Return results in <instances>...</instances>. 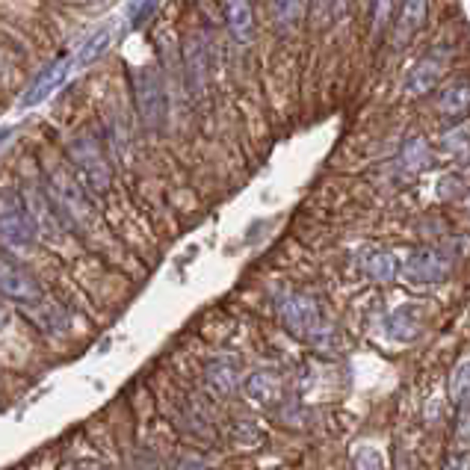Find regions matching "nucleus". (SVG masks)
<instances>
[{"label":"nucleus","mask_w":470,"mask_h":470,"mask_svg":"<svg viewBox=\"0 0 470 470\" xmlns=\"http://www.w3.org/2000/svg\"><path fill=\"white\" fill-rule=\"evenodd\" d=\"M175 470H213V467L201 465V461H195V458H184V461H177Z\"/></svg>","instance_id":"obj_28"},{"label":"nucleus","mask_w":470,"mask_h":470,"mask_svg":"<svg viewBox=\"0 0 470 470\" xmlns=\"http://www.w3.org/2000/svg\"><path fill=\"white\" fill-rule=\"evenodd\" d=\"M160 4H163V0H139V6L133 9V15H130V27H133V30L145 27L151 18H154V12H157Z\"/></svg>","instance_id":"obj_25"},{"label":"nucleus","mask_w":470,"mask_h":470,"mask_svg":"<svg viewBox=\"0 0 470 470\" xmlns=\"http://www.w3.org/2000/svg\"><path fill=\"white\" fill-rule=\"evenodd\" d=\"M181 62H184V80H186V92L192 101H201L204 92L210 86V42L201 30L186 33L184 48H181Z\"/></svg>","instance_id":"obj_7"},{"label":"nucleus","mask_w":470,"mask_h":470,"mask_svg":"<svg viewBox=\"0 0 470 470\" xmlns=\"http://www.w3.org/2000/svg\"><path fill=\"white\" fill-rule=\"evenodd\" d=\"M6 323H9V310L4 308V302H0V332L6 328Z\"/></svg>","instance_id":"obj_29"},{"label":"nucleus","mask_w":470,"mask_h":470,"mask_svg":"<svg viewBox=\"0 0 470 470\" xmlns=\"http://www.w3.org/2000/svg\"><path fill=\"white\" fill-rule=\"evenodd\" d=\"M74 71V59H71V53H57L48 66H44L30 86H27V92L21 98V106L24 110H30V106H39L42 101H48V98L57 92V89L66 83V77Z\"/></svg>","instance_id":"obj_10"},{"label":"nucleus","mask_w":470,"mask_h":470,"mask_svg":"<svg viewBox=\"0 0 470 470\" xmlns=\"http://www.w3.org/2000/svg\"><path fill=\"white\" fill-rule=\"evenodd\" d=\"M35 228L18 190H0V246L12 255L30 252L35 243Z\"/></svg>","instance_id":"obj_6"},{"label":"nucleus","mask_w":470,"mask_h":470,"mask_svg":"<svg viewBox=\"0 0 470 470\" xmlns=\"http://www.w3.org/2000/svg\"><path fill=\"white\" fill-rule=\"evenodd\" d=\"M0 296L15 302V305H21V308H30L35 302L44 299V293H42L39 278H35L21 261H15V257H9V255H0Z\"/></svg>","instance_id":"obj_9"},{"label":"nucleus","mask_w":470,"mask_h":470,"mask_svg":"<svg viewBox=\"0 0 470 470\" xmlns=\"http://www.w3.org/2000/svg\"><path fill=\"white\" fill-rule=\"evenodd\" d=\"M305 15V0H272V18L281 30H293Z\"/></svg>","instance_id":"obj_22"},{"label":"nucleus","mask_w":470,"mask_h":470,"mask_svg":"<svg viewBox=\"0 0 470 470\" xmlns=\"http://www.w3.org/2000/svg\"><path fill=\"white\" fill-rule=\"evenodd\" d=\"M33 317H35V325H42L44 332L51 334H62L68 328V317L66 310H62L59 305H53V302H35V305H30Z\"/></svg>","instance_id":"obj_20"},{"label":"nucleus","mask_w":470,"mask_h":470,"mask_svg":"<svg viewBox=\"0 0 470 470\" xmlns=\"http://www.w3.org/2000/svg\"><path fill=\"white\" fill-rule=\"evenodd\" d=\"M399 9V0H372V12H370V33L372 39H379L381 33L388 30L390 21H394Z\"/></svg>","instance_id":"obj_23"},{"label":"nucleus","mask_w":470,"mask_h":470,"mask_svg":"<svg viewBox=\"0 0 470 470\" xmlns=\"http://www.w3.org/2000/svg\"><path fill=\"white\" fill-rule=\"evenodd\" d=\"M458 438H470V403L458 405V429H456Z\"/></svg>","instance_id":"obj_27"},{"label":"nucleus","mask_w":470,"mask_h":470,"mask_svg":"<svg viewBox=\"0 0 470 470\" xmlns=\"http://www.w3.org/2000/svg\"><path fill=\"white\" fill-rule=\"evenodd\" d=\"M18 195H21L24 208L33 219L35 237L44 239V243H57V246L66 243V239L71 237V228H68L66 216L59 213V208L53 204L48 190H44V184L27 181L21 190H18Z\"/></svg>","instance_id":"obj_5"},{"label":"nucleus","mask_w":470,"mask_h":470,"mask_svg":"<svg viewBox=\"0 0 470 470\" xmlns=\"http://www.w3.org/2000/svg\"><path fill=\"white\" fill-rule=\"evenodd\" d=\"M130 95L137 106V119L148 133H163L168 124V92L157 66H137L130 71Z\"/></svg>","instance_id":"obj_3"},{"label":"nucleus","mask_w":470,"mask_h":470,"mask_svg":"<svg viewBox=\"0 0 470 470\" xmlns=\"http://www.w3.org/2000/svg\"><path fill=\"white\" fill-rule=\"evenodd\" d=\"M278 317H281L284 328H287L293 337H299V341L319 346V349L332 343L334 328L325 319L323 308H319V302L314 296H305V293H287V296H281Z\"/></svg>","instance_id":"obj_4"},{"label":"nucleus","mask_w":470,"mask_h":470,"mask_svg":"<svg viewBox=\"0 0 470 470\" xmlns=\"http://www.w3.org/2000/svg\"><path fill=\"white\" fill-rule=\"evenodd\" d=\"M388 332L394 334L396 341H411V337H417V332H420V310L414 305L399 308L396 314L390 317Z\"/></svg>","instance_id":"obj_21"},{"label":"nucleus","mask_w":470,"mask_h":470,"mask_svg":"<svg viewBox=\"0 0 470 470\" xmlns=\"http://www.w3.org/2000/svg\"><path fill=\"white\" fill-rule=\"evenodd\" d=\"M450 399L456 405H465L470 403V364H461V367H456V372L450 376Z\"/></svg>","instance_id":"obj_24"},{"label":"nucleus","mask_w":470,"mask_h":470,"mask_svg":"<svg viewBox=\"0 0 470 470\" xmlns=\"http://www.w3.org/2000/svg\"><path fill=\"white\" fill-rule=\"evenodd\" d=\"M435 110L443 121H461L470 115V74H458L452 77L447 86L438 92V101H435Z\"/></svg>","instance_id":"obj_12"},{"label":"nucleus","mask_w":470,"mask_h":470,"mask_svg":"<svg viewBox=\"0 0 470 470\" xmlns=\"http://www.w3.org/2000/svg\"><path fill=\"white\" fill-rule=\"evenodd\" d=\"M239 388H243V394L257 405H275L281 399V379L275 376L272 370L248 372V376H243V381H239Z\"/></svg>","instance_id":"obj_16"},{"label":"nucleus","mask_w":470,"mask_h":470,"mask_svg":"<svg viewBox=\"0 0 470 470\" xmlns=\"http://www.w3.org/2000/svg\"><path fill=\"white\" fill-rule=\"evenodd\" d=\"M113 35H115V27L113 24H106L98 33L89 35L83 48H80L77 53H71V59H74V68L77 66H89V62H95L98 57H101V53L106 51V44L113 42Z\"/></svg>","instance_id":"obj_19"},{"label":"nucleus","mask_w":470,"mask_h":470,"mask_svg":"<svg viewBox=\"0 0 470 470\" xmlns=\"http://www.w3.org/2000/svg\"><path fill=\"white\" fill-rule=\"evenodd\" d=\"M432 166V148L423 137H411L399 151V168L405 175H420Z\"/></svg>","instance_id":"obj_18"},{"label":"nucleus","mask_w":470,"mask_h":470,"mask_svg":"<svg viewBox=\"0 0 470 470\" xmlns=\"http://www.w3.org/2000/svg\"><path fill=\"white\" fill-rule=\"evenodd\" d=\"M361 272L367 275V278L372 281H394L396 272H399V261L390 252H385V248H370V252L361 255Z\"/></svg>","instance_id":"obj_17"},{"label":"nucleus","mask_w":470,"mask_h":470,"mask_svg":"<svg viewBox=\"0 0 470 470\" xmlns=\"http://www.w3.org/2000/svg\"><path fill=\"white\" fill-rule=\"evenodd\" d=\"M349 4H352V0H334V6H337V9H346Z\"/></svg>","instance_id":"obj_30"},{"label":"nucleus","mask_w":470,"mask_h":470,"mask_svg":"<svg viewBox=\"0 0 470 470\" xmlns=\"http://www.w3.org/2000/svg\"><path fill=\"white\" fill-rule=\"evenodd\" d=\"M450 59H452V51L450 48H443V44H441V48H432L411 68V74L405 77V92L408 95H426V92H432V89L441 83V77L447 74Z\"/></svg>","instance_id":"obj_11"},{"label":"nucleus","mask_w":470,"mask_h":470,"mask_svg":"<svg viewBox=\"0 0 470 470\" xmlns=\"http://www.w3.org/2000/svg\"><path fill=\"white\" fill-rule=\"evenodd\" d=\"M456 270V255L447 248H417L403 261L396 275H403L408 284H441Z\"/></svg>","instance_id":"obj_8"},{"label":"nucleus","mask_w":470,"mask_h":470,"mask_svg":"<svg viewBox=\"0 0 470 470\" xmlns=\"http://www.w3.org/2000/svg\"><path fill=\"white\" fill-rule=\"evenodd\" d=\"M394 18L396 24L390 39H394V48H405L423 30L426 21H429V0H403V9Z\"/></svg>","instance_id":"obj_13"},{"label":"nucleus","mask_w":470,"mask_h":470,"mask_svg":"<svg viewBox=\"0 0 470 470\" xmlns=\"http://www.w3.org/2000/svg\"><path fill=\"white\" fill-rule=\"evenodd\" d=\"M204 381H208L219 396H231L239 388V381H243V376H239V364L234 358H228V355L210 358L204 364Z\"/></svg>","instance_id":"obj_15"},{"label":"nucleus","mask_w":470,"mask_h":470,"mask_svg":"<svg viewBox=\"0 0 470 470\" xmlns=\"http://www.w3.org/2000/svg\"><path fill=\"white\" fill-rule=\"evenodd\" d=\"M0 66H4V62H0Z\"/></svg>","instance_id":"obj_31"},{"label":"nucleus","mask_w":470,"mask_h":470,"mask_svg":"<svg viewBox=\"0 0 470 470\" xmlns=\"http://www.w3.org/2000/svg\"><path fill=\"white\" fill-rule=\"evenodd\" d=\"M44 190L53 199V204L59 208V213L66 216L71 231H89L95 228L98 210L92 201V192L77 181L74 172L62 168L59 163L44 166Z\"/></svg>","instance_id":"obj_2"},{"label":"nucleus","mask_w":470,"mask_h":470,"mask_svg":"<svg viewBox=\"0 0 470 470\" xmlns=\"http://www.w3.org/2000/svg\"><path fill=\"white\" fill-rule=\"evenodd\" d=\"M441 470H470V450H456L443 458Z\"/></svg>","instance_id":"obj_26"},{"label":"nucleus","mask_w":470,"mask_h":470,"mask_svg":"<svg viewBox=\"0 0 470 470\" xmlns=\"http://www.w3.org/2000/svg\"><path fill=\"white\" fill-rule=\"evenodd\" d=\"M222 18L237 44L255 39V0H222Z\"/></svg>","instance_id":"obj_14"},{"label":"nucleus","mask_w":470,"mask_h":470,"mask_svg":"<svg viewBox=\"0 0 470 470\" xmlns=\"http://www.w3.org/2000/svg\"><path fill=\"white\" fill-rule=\"evenodd\" d=\"M66 160L71 172L92 195H106L113 186V160L106 139L92 128L77 130L66 142Z\"/></svg>","instance_id":"obj_1"}]
</instances>
